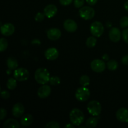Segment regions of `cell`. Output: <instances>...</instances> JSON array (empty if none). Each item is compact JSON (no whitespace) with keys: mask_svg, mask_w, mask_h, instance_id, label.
<instances>
[{"mask_svg":"<svg viewBox=\"0 0 128 128\" xmlns=\"http://www.w3.org/2000/svg\"><path fill=\"white\" fill-rule=\"evenodd\" d=\"M61 32L58 28H51L48 31L47 36L50 40L55 41L61 37Z\"/></svg>","mask_w":128,"mask_h":128,"instance_id":"e0dca14e","label":"cell"},{"mask_svg":"<svg viewBox=\"0 0 128 128\" xmlns=\"http://www.w3.org/2000/svg\"><path fill=\"white\" fill-rule=\"evenodd\" d=\"M122 36L124 41L126 43L128 44V28L125 29V30H123L122 32Z\"/></svg>","mask_w":128,"mask_h":128,"instance_id":"1f68e13d","label":"cell"},{"mask_svg":"<svg viewBox=\"0 0 128 128\" xmlns=\"http://www.w3.org/2000/svg\"><path fill=\"white\" fill-rule=\"evenodd\" d=\"M120 26L122 28H126L128 27V16H123L120 20Z\"/></svg>","mask_w":128,"mask_h":128,"instance_id":"4316f807","label":"cell"},{"mask_svg":"<svg viewBox=\"0 0 128 128\" xmlns=\"http://www.w3.org/2000/svg\"><path fill=\"white\" fill-rule=\"evenodd\" d=\"M49 82H50V84L55 86V85H58L60 84L61 81H60V78L58 77V76H52V77L50 78Z\"/></svg>","mask_w":128,"mask_h":128,"instance_id":"f1b7e54d","label":"cell"},{"mask_svg":"<svg viewBox=\"0 0 128 128\" xmlns=\"http://www.w3.org/2000/svg\"><path fill=\"white\" fill-rule=\"evenodd\" d=\"M15 28L12 24L7 22L1 26V32L5 36H10L14 32Z\"/></svg>","mask_w":128,"mask_h":128,"instance_id":"9c48e42d","label":"cell"},{"mask_svg":"<svg viewBox=\"0 0 128 128\" xmlns=\"http://www.w3.org/2000/svg\"><path fill=\"white\" fill-rule=\"evenodd\" d=\"M84 0H74V5L76 8H80L83 6Z\"/></svg>","mask_w":128,"mask_h":128,"instance_id":"4dcf8cb0","label":"cell"},{"mask_svg":"<svg viewBox=\"0 0 128 128\" xmlns=\"http://www.w3.org/2000/svg\"><path fill=\"white\" fill-rule=\"evenodd\" d=\"M51 92V89L50 86L43 84L39 88L38 91V96L41 99H45L48 97Z\"/></svg>","mask_w":128,"mask_h":128,"instance_id":"7c38bea8","label":"cell"},{"mask_svg":"<svg viewBox=\"0 0 128 128\" xmlns=\"http://www.w3.org/2000/svg\"><path fill=\"white\" fill-rule=\"evenodd\" d=\"M74 125V124H73ZM73 125H72V124H66V126H64V128H74V126Z\"/></svg>","mask_w":128,"mask_h":128,"instance_id":"f35d334b","label":"cell"},{"mask_svg":"<svg viewBox=\"0 0 128 128\" xmlns=\"http://www.w3.org/2000/svg\"><path fill=\"white\" fill-rule=\"evenodd\" d=\"M16 86H17V82H16V80L14 78H11L8 80L6 82V86L10 90H13L14 89L16 88Z\"/></svg>","mask_w":128,"mask_h":128,"instance_id":"7402d4cb","label":"cell"},{"mask_svg":"<svg viewBox=\"0 0 128 128\" xmlns=\"http://www.w3.org/2000/svg\"><path fill=\"white\" fill-rule=\"evenodd\" d=\"M117 120L121 122H128V110L125 108L119 109L116 114Z\"/></svg>","mask_w":128,"mask_h":128,"instance_id":"30bf717a","label":"cell"},{"mask_svg":"<svg viewBox=\"0 0 128 128\" xmlns=\"http://www.w3.org/2000/svg\"><path fill=\"white\" fill-rule=\"evenodd\" d=\"M45 16H45L44 14L39 12L36 14L34 19L36 21H38V22H41V21L44 20Z\"/></svg>","mask_w":128,"mask_h":128,"instance_id":"f546056e","label":"cell"},{"mask_svg":"<svg viewBox=\"0 0 128 128\" xmlns=\"http://www.w3.org/2000/svg\"><path fill=\"white\" fill-rule=\"evenodd\" d=\"M6 114H7V112H6V111L4 108H1V113H0V120H4L5 117L6 116Z\"/></svg>","mask_w":128,"mask_h":128,"instance_id":"836d02e7","label":"cell"},{"mask_svg":"<svg viewBox=\"0 0 128 128\" xmlns=\"http://www.w3.org/2000/svg\"><path fill=\"white\" fill-rule=\"evenodd\" d=\"M24 112V107L21 103L15 104L12 108V114L15 118H20Z\"/></svg>","mask_w":128,"mask_h":128,"instance_id":"9a60e30c","label":"cell"},{"mask_svg":"<svg viewBox=\"0 0 128 128\" xmlns=\"http://www.w3.org/2000/svg\"><path fill=\"white\" fill-rule=\"evenodd\" d=\"M97 42V40L95 38V36H90L86 40V46L90 48H94Z\"/></svg>","mask_w":128,"mask_h":128,"instance_id":"603a6c76","label":"cell"},{"mask_svg":"<svg viewBox=\"0 0 128 128\" xmlns=\"http://www.w3.org/2000/svg\"><path fill=\"white\" fill-rule=\"evenodd\" d=\"M58 9L55 5L48 4L44 9V14L48 18H51L56 14Z\"/></svg>","mask_w":128,"mask_h":128,"instance_id":"2e32d148","label":"cell"},{"mask_svg":"<svg viewBox=\"0 0 128 128\" xmlns=\"http://www.w3.org/2000/svg\"><path fill=\"white\" fill-rule=\"evenodd\" d=\"M104 28V26L100 21H94L90 26V31L92 36L95 37H100L103 34Z\"/></svg>","mask_w":128,"mask_h":128,"instance_id":"5b68a950","label":"cell"},{"mask_svg":"<svg viewBox=\"0 0 128 128\" xmlns=\"http://www.w3.org/2000/svg\"><path fill=\"white\" fill-rule=\"evenodd\" d=\"M80 84H81L82 86L86 87V86H88L90 84V78H89V76H87V75H83V76H82L80 78Z\"/></svg>","mask_w":128,"mask_h":128,"instance_id":"d4e9b609","label":"cell"},{"mask_svg":"<svg viewBox=\"0 0 128 128\" xmlns=\"http://www.w3.org/2000/svg\"><path fill=\"white\" fill-rule=\"evenodd\" d=\"M8 46V43L7 40L4 38H2L0 40V51L1 52H3L4 51L7 49Z\"/></svg>","mask_w":128,"mask_h":128,"instance_id":"484cf974","label":"cell"},{"mask_svg":"<svg viewBox=\"0 0 128 128\" xmlns=\"http://www.w3.org/2000/svg\"><path fill=\"white\" fill-rule=\"evenodd\" d=\"M91 68L96 72H102L105 70L106 64L102 60L96 59L91 62Z\"/></svg>","mask_w":128,"mask_h":128,"instance_id":"ba28073f","label":"cell"},{"mask_svg":"<svg viewBox=\"0 0 128 128\" xmlns=\"http://www.w3.org/2000/svg\"><path fill=\"white\" fill-rule=\"evenodd\" d=\"M44 56L47 60L53 61L57 59L59 56V52L55 48H50L47 49L44 52Z\"/></svg>","mask_w":128,"mask_h":128,"instance_id":"4fadbf2b","label":"cell"},{"mask_svg":"<svg viewBox=\"0 0 128 128\" xmlns=\"http://www.w3.org/2000/svg\"><path fill=\"white\" fill-rule=\"evenodd\" d=\"M70 119L72 124L80 126L84 121V115L81 110L78 108H74L70 112Z\"/></svg>","mask_w":128,"mask_h":128,"instance_id":"7a4b0ae2","label":"cell"},{"mask_svg":"<svg viewBox=\"0 0 128 128\" xmlns=\"http://www.w3.org/2000/svg\"><path fill=\"white\" fill-rule=\"evenodd\" d=\"M44 127L46 128H59L60 127V125L57 121H52L48 122Z\"/></svg>","mask_w":128,"mask_h":128,"instance_id":"83f0119b","label":"cell"},{"mask_svg":"<svg viewBox=\"0 0 128 128\" xmlns=\"http://www.w3.org/2000/svg\"><path fill=\"white\" fill-rule=\"evenodd\" d=\"M14 77L17 81H26L30 77V72L26 69L23 68L16 69L14 72Z\"/></svg>","mask_w":128,"mask_h":128,"instance_id":"52a82bcc","label":"cell"},{"mask_svg":"<svg viewBox=\"0 0 128 128\" xmlns=\"http://www.w3.org/2000/svg\"><path fill=\"white\" fill-rule=\"evenodd\" d=\"M34 78L38 84H46L50 81V72L46 69L43 68H38L35 71Z\"/></svg>","mask_w":128,"mask_h":128,"instance_id":"6da1fadb","label":"cell"},{"mask_svg":"<svg viewBox=\"0 0 128 128\" xmlns=\"http://www.w3.org/2000/svg\"><path fill=\"white\" fill-rule=\"evenodd\" d=\"M79 12L81 18L85 20H91L95 15L94 10L90 6H84L81 8L79 11Z\"/></svg>","mask_w":128,"mask_h":128,"instance_id":"8992f818","label":"cell"},{"mask_svg":"<svg viewBox=\"0 0 128 128\" xmlns=\"http://www.w3.org/2000/svg\"><path fill=\"white\" fill-rule=\"evenodd\" d=\"M108 68L111 71H114L118 68V62L115 60H110L107 63Z\"/></svg>","mask_w":128,"mask_h":128,"instance_id":"cb8c5ba5","label":"cell"},{"mask_svg":"<svg viewBox=\"0 0 128 128\" xmlns=\"http://www.w3.org/2000/svg\"><path fill=\"white\" fill-rule=\"evenodd\" d=\"M64 28L70 32H73L77 30L78 25L74 20L71 19H68L64 22Z\"/></svg>","mask_w":128,"mask_h":128,"instance_id":"5bb4252c","label":"cell"},{"mask_svg":"<svg viewBox=\"0 0 128 128\" xmlns=\"http://www.w3.org/2000/svg\"><path fill=\"white\" fill-rule=\"evenodd\" d=\"M99 118L96 117H91L87 120L86 122V126L87 128H92L97 126L98 123Z\"/></svg>","mask_w":128,"mask_h":128,"instance_id":"44dd1931","label":"cell"},{"mask_svg":"<svg viewBox=\"0 0 128 128\" xmlns=\"http://www.w3.org/2000/svg\"><path fill=\"white\" fill-rule=\"evenodd\" d=\"M109 37L112 42H118L121 37V33L120 29L116 27L112 28L109 32Z\"/></svg>","mask_w":128,"mask_h":128,"instance_id":"8fae6325","label":"cell"},{"mask_svg":"<svg viewBox=\"0 0 128 128\" xmlns=\"http://www.w3.org/2000/svg\"><path fill=\"white\" fill-rule=\"evenodd\" d=\"M20 127V123L14 119H8L3 124L4 128H19Z\"/></svg>","mask_w":128,"mask_h":128,"instance_id":"d6986e66","label":"cell"},{"mask_svg":"<svg viewBox=\"0 0 128 128\" xmlns=\"http://www.w3.org/2000/svg\"><path fill=\"white\" fill-rule=\"evenodd\" d=\"M7 66L10 70H16L18 67V62L15 58L10 57L7 60Z\"/></svg>","mask_w":128,"mask_h":128,"instance_id":"ffe728a7","label":"cell"},{"mask_svg":"<svg viewBox=\"0 0 128 128\" xmlns=\"http://www.w3.org/2000/svg\"><path fill=\"white\" fill-rule=\"evenodd\" d=\"M33 120L34 119L32 115L30 114H26L21 118L20 123L22 126L27 127V126H30L32 123Z\"/></svg>","mask_w":128,"mask_h":128,"instance_id":"ac0fdd59","label":"cell"},{"mask_svg":"<svg viewBox=\"0 0 128 128\" xmlns=\"http://www.w3.org/2000/svg\"><path fill=\"white\" fill-rule=\"evenodd\" d=\"M87 110L90 114L94 116H98L101 114V105L98 101H91L88 103L87 106Z\"/></svg>","mask_w":128,"mask_h":128,"instance_id":"3957f363","label":"cell"},{"mask_svg":"<svg viewBox=\"0 0 128 128\" xmlns=\"http://www.w3.org/2000/svg\"><path fill=\"white\" fill-rule=\"evenodd\" d=\"M73 0H60V2L61 4L63 5V6H68V5L70 4L71 2H72Z\"/></svg>","mask_w":128,"mask_h":128,"instance_id":"e575fe53","label":"cell"},{"mask_svg":"<svg viewBox=\"0 0 128 128\" xmlns=\"http://www.w3.org/2000/svg\"><path fill=\"white\" fill-rule=\"evenodd\" d=\"M121 61H122L123 64L128 65V55H126V56H123Z\"/></svg>","mask_w":128,"mask_h":128,"instance_id":"d590c367","label":"cell"},{"mask_svg":"<svg viewBox=\"0 0 128 128\" xmlns=\"http://www.w3.org/2000/svg\"><path fill=\"white\" fill-rule=\"evenodd\" d=\"M124 7L125 10H126V11H128V1H126V2H125L124 5Z\"/></svg>","mask_w":128,"mask_h":128,"instance_id":"74e56055","label":"cell"},{"mask_svg":"<svg viewBox=\"0 0 128 128\" xmlns=\"http://www.w3.org/2000/svg\"><path fill=\"white\" fill-rule=\"evenodd\" d=\"M90 96V91L85 86L78 89L75 93V97L78 101L80 102H84L87 101Z\"/></svg>","mask_w":128,"mask_h":128,"instance_id":"277c9868","label":"cell"},{"mask_svg":"<svg viewBox=\"0 0 128 128\" xmlns=\"http://www.w3.org/2000/svg\"><path fill=\"white\" fill-rule=\"evenodd\" d=\"M86 2H87L88 4H90V6H93L96 4V2H98V0H86Z\"/></svg>","mask_w":128,"mask_h":128,"instance_id":"8d00e7d4","label":"cell"},{"mask_svg":"<svg viewBox=\"0 0 128 128\" xmlns=\"http://www.w3.org/2000/svg\"><path fill=\"white\" fill-rule=\"evenodd\" d=\"M1 96L2 99L6 100V99H8L9 98H10V92L7 91H2L1 92Z\"/></svg>","mask_w":128,"mask_h":128,"instance_id":"d6a6232c","label":"cell"}]
</instances>
